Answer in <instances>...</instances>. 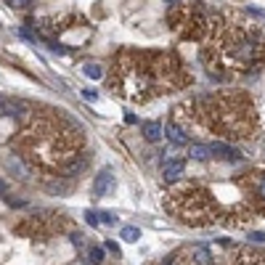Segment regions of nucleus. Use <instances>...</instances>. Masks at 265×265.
I'll return each instance as SVG.
<instances>
[{
  "mask_svg": "<svg viewBox=\"0 0 265 265\" xmlns=\"http://www.w3.org/2000/svg\"><path fill=\"white\" fill-rule=\"evenodd\" d=\"M183 69L173 53H138L125 51L114 58L109 85L130 101H149L159 93H173L183 85Z\"/></svg>",
  "mask_w": 265,
  "mask_h": 265,
  "instance_id": "obj_1",
  "label": "nucleus"
},
{
  "mask_svg": "<svg viewBox=\"0 0 265 265\" xmlns=\"http://www.w3.org/2000/svg\"><path fill=\"white\" fill-rule=\"evenodd\" d=\"M205 40L207 51L201 58L215 69L255 72L265 64V35L260 29L212 16L207 22Z\"/></svg>",
  "mask_w": 265,
  "mask_h": 265,
  "instance_id": "obj_2",
  "label": "nucleus"
},
{
  "mask_svg": "<svg viewBox=\"0 0 265 265\" xmlns=\"http://www.w3.org/2000/svg\"><path fill=\"white\" fill-rule=\"evenodd\" d=\"M83 149V133L64 117L40 114L29 122V128L19 138V151L27 162L40 167H67Z\"/></svg>",
  "mask_w": 265,
  "mask_h": 265,
  "instance_id": "obj_3",
  "label": "nucleus"
},
{
  "mask_svg": "<svg viewBox=\"0 0 265 265\" xmlns=\"http://www.w3.org/2000/svg\"><path fill=\"white\" fill-rule=\"evenodd\" d=\"M199 119L226 138H247L252 135L257 117L252 101L241 93H223L199 104Z\"/></svg>",
  "mask_w": 265,
  "mask_h": 265,
  "instance_id": "obj_4",
  "label": "nucleus"
},
{
  "mask_svg": "<svg viewBox=\"0 0 265 265\" xmlns=\"http://www.w3.org/2000/svg\"><path fill=\"white\" fill-rule=\"evenodd\" d=\"M167 207L173 210L183 223H191V226H205L212 223L215 217V201L207 191H199V189H189V191H175L167 196Z\"/></svg>",
  "mask_w": 265,
  "mask_h": 265,
  "instance_id": "obj_5",
  "label": "nucleus"
},
{
  "mask_svg": "<svg viewBox=\"0 0 265 265\" xmlns=\"http://www.w3.org/2000/svg\"><path fill=\"white\" fill-rule=\"evenodd\" d=\"M93 191H96V196H109L114 191V175L109 173V170H104L96 178V183H93Z\"/></svg>",
  "mask_w": 265,
  "mask_h": 265,
  "instance_id": "obj_6",
  "label": "nucleus"
},
{
  "mask_svg": "<svg viewBox=\"0 0 265 265\" xmlns=\"http://www.w3.org/2000/svg\"><path fill=\"white\" fill-rule=\"evenodd\" d=\"M186 173V162L183 159H167L165 165H162V175H165V180H178L180 175Z\"/></svg>",
  "mask_w": 265,
  "mask_h": 265,
  "instance_id": "obj_7",
  "label": "nucleus"
},
{
  "mask_svg": "<svg viewBox=\"0 0 265 265\" xmlns=\"http://www.w3.org/2000/svg\"><path fill=\"white\" fill-rule=\"evenodd\" d=\"M165 133H167V138H170L175 146H186V144H189V133H186V128H180V125L170 122L167 128H165Z\"/></svg>",
  "mask_w": 265,
  "mask_h": 265,
  "instance_id": "obj_8",
  "label": "nucleus"
},
{
  "mask_svg": "<svg viewBox=\"0 0 265 265\" xmlns=\"http://www.w3.org/2000/svg\"><path fill=\"white\" fill-rule=\"evenodd\" d=\"M144 135H146V141L157 144L162 138V125L159 122H144Z\"/></svg>",
  "mask_w": 265,
  "mask_h": 265,
  "instance_id": "obj_9",
  "label": "nucleus"
},
{
  "mask_svg": "<svg viewBox=\"0 0 265 265\" xmlns=\"http://www.w3.org/2000/svg\"><path fill=\"white\" fill-rule=\"evenodd\" d=\"M191 257H194L196 265H212V255H210L207 247H194L191 249Z\"/></svg>",
  "mask_w": 265,
  "mask_h": 265,
  "instance_id": "obj_10",
  "label": "nucleus"
},
{
  "mask_svg": "<svg viewBox=\"0 0 265 265\" xmlns=\"http://www.w3.org/2000/svg\"><path fill=\"white\" fill-rule=\"evenodd\" d=\"M210 146H205V144H194L191 146V159H196V162H205V159H210Z\"/></svg>",
  "mask_w": 265,
  "mask_h": 265,
  "instance_id": "obj_11",
  "label": "nucleus"
},
{
  "mask_svg": "<svg viewBox=\"0 0 265 265\" xmlns=\"http://www.w3.org/2000/svg\"><path fill=\"white\" fill-rule=\"evenodd\" d=\"M255 180V199H262L265 201V173L262 175H249Z\"/></svg>",
  "mask_w": 265,
  "mask_h": 265,
  "instance_id": "obj_12",
  "label": "nucleus"
},
{
  "mask_svg": "<svg viewBox=\"0 0 265 265\" xmlns=\"http://www.w3.org/2000/svg\"><path fill=\"white\" fill-rule=\"evenodd\" d=\"M83 69H85V74L90 77V80H101L104 77V67L101 64H85Z\"/></svg>",
  "mask_w": 265,
  "mask_h": 265,
  "instance_id": "obj_13",
  "label": "nucleus"
},
{
  "mask_svg": "<svg viewBox=\"0 0 265 265\" xmlns=\"http://www.w3.org/2000/svg\"><path fill=\"white\" fill-rule=\"evenodd\" d=\"M122 239L133 244V241H138V239H141V231H138V228H133V226H125V228H122Z\"/></svg>",
  "mask_w": 265,
  "mask_h": 265,
  "instance_id": "obj_14",
  "label": "nucleus"
},
{
  "mask_svg": "<svg viewBox=\"0 0 265 265\" xmlns=\"http://www.w3.org/2000/svg\"><path fill=\"white\" fill-rule=\"evenodd\" d=\"M88 257H90L93 265H101V262H104V249H101V247H93L90 252H88Z\"/></svg>",
  "mask_w": 265,
  "mask_h": 265,
  "instance_id": "obj_15",
  "label": "nucleus"
},
{
  "mask_svg": "<svg viewBox=\"0 0 265 265\" xmlns=\"http://www.w3.org/2000/svg\"><path fill=\"white\" fill-rule=\"evenodd\" d=\"M98 220H104V226H114V215L112 212H98Z\"/></svg>",
  "mask_w": 265,
  "mask_h": 265,
  "instance_id": "obj_16",
  "label": "nucleus"
},
{
  "mask_svg": "<svg viewBox=\"0 0 265 265\" xmlns=\"http://www.w3.org/2000/svg\"><path fill=\"white\" fill-rule=\"evenodd\" d=\"M85 220H88L90 226H98V212H93V210H88V212H85Z\"/></svg>",
  "mask_w": 265,
  "mask_h": 265,
  "instance_id": "obj_17",
  "label": "nucleus"
},
{
  "mask_svg": "<svg viewBox=\"0 0 265 265\" xmlns=\"http://www.w3.org/2000/svg\"><path fill=\"white\" fill-rule=\"evenodd\" d=\"M83 96H85L88 101H96V98H98V93H96V90H90V88H85V90H83Z\"/></svg>",
  "mask_w": 265,
  "mask_h": 265,
  "instance_id": "obj_18",
  "label": "nucleus"
},
{
  "mask_svg": "<svg viewBox=\"0 0 265 265\" xmlns=\"http://www.w3.org/2000/svg\"><path fill=\"white\" fill-rule=\"evenodd\" d=\"M0 191H6V183L3 180H0Z\"/></svg>",
  "mask_w": 265,
  "mask_h": 265,
  "instance_id": "obj_19",
  "label": "nucleus"
},
{
  "mask_svg": "<svg viewBox=\"0 0 265 265\" xmlns=\"http://www.w3.org/2000/svg\"><path fill=\"white\" fill-rule=\"evenodd\" d=\"M0 104H3V98H0Z\"/></svg>",
  "mask_w": 265,
  "mask_h": 265,
  "instance_id": "obj_20",
  "label": "nucleus"
}]
</instances>
